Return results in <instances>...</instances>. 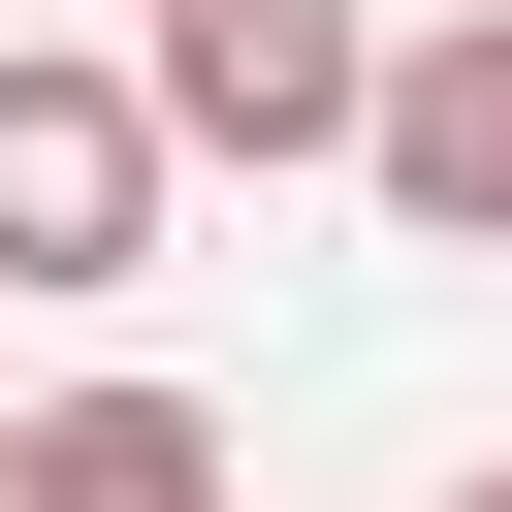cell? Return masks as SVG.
<instances>
[{
    "mask_svg": "<svg viewBox=\"0 0 512 512\" xmlns=\"http://www.w3.org/2000/svg\"><path fill=\"white\" fill-rule=\"evenodd\" d=\"M160 64H96V32H0V288H128L160 256Z\"/></svg>",
    "mask_w": 512,
    "mask_h": 512,
    "instance_id": "1",
    "label": "cell"
},
{
    "mask_svg": "<svg viewBox=\"0 0 512 512\" xmlns=\"http://www.w3.org/2000/svg\"><path fill=\"white\" fill-rule=\"evenodd\" d=\"M128 64H160L192 160H384V32H352V0H160Z\"/></svg>",
    "mask_w": 512,
    "mask_h": 512,
    "instance_id": "2",
    "label": "cell"
},
{
    "mask_svg": "<svg viewBox=\"0 0 512 512\" xmlns=\"http://www.w3.org/2000/svg\"><path fill=\"white\" fill-rule=\"evenodd\" d=\"M416 256H512V0H448V32H384V160H352Z\"/></svg>",
    "mask_w": 512,
    "mask_h": 512,
    "instance_id": "3",
    "label": "cell"
},
{
    "mask_svg": "<svg viewBox=\"0 0 512 512\" xmlns=\"http://www.w3.org/2000/svg\"><path fill=\"white\" fill-rule=\"evenodd\" d=\"M0 512H224V416L192 384H64V416H0Z\"/></svg>",
    "mask_w": 512,
    "mask_h": 512,
    "instance_id": "4",
    "label": "cell"
},
{
    "mask_svg": "<svg viewBox=\"0 0 512 512\" xmlns=\"http://www.w3.org/2000/svg\"><path fill=\"white\" fill-rule=\"evenodd\" d=\"M128 32H160V0H128Z\"/></svg>",
    "mask_w": 512,
    "mask_h": 512,
    "instance_id": "5",
    "label": "cell"
},
{
    "mask_svg": "<svg viewBox=\"0 0 512 512\" xmlns=\"http://www.w3.org/2000/svg\"><path fill=\"white\" fill-rule=\"evenodd\" d=\"M480 512H512V480H480Z\"/></svg>",
    "mask_w": 512,
    "mask_h": 512,
    "instance_id": "6",
    "label": "cell"
}]
</instances>
